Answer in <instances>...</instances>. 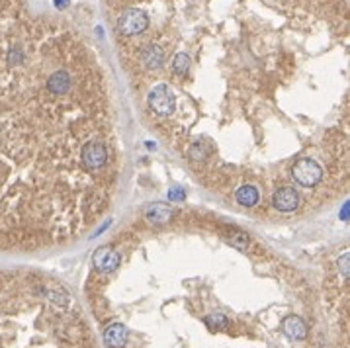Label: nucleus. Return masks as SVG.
<instances>
[{"label":"nucleus","mask_w":350,"mask_h":348,"mask_svg":"<svg viewBox=\"0 0 350 348\" xmlns=\"http://www.w3.org/2000/svg\"><path fill=\"white\" fill-rule=\"evenodd\" d=\"M119 164L94 51L24 0H0V250L84 235L112 205Z\"/></svg>","instance_id":"obj_1"},{"label":"nucleus","mask_w":350,"mask_h":348,"mask_svg":"<svg viewBox=\"0 0 350 348\" xmlns=\"http://www.w3.org/2000/svg\"><path fill=\"white\" fill-rule=\"evenodd\" d=\"M290 174H292V180L297 186L315 188L323 180V166L313 157H297L293 160Z\"/></svg>","instance_id":"obj_2"},{"label":"nucleus","mask_w":350,"mask_h":348,"mask_svg":"<svg viewBox=\"0 0 350 348\" xmlns=\"http://www.w3.org/2000/svg\"><path fill=\"white\" fill-rule=\"evenodd\" d=\"M149 29V16L139 10V8H127L116 20V31L121 33L123 37H133L141 35L143 31Z\"/></svg>","instance_id":"obj_3"},{"label":"nucleus","mask_w":350,"mask_h":348,"mask_svg":"<svg viewBox=\"0 0 350 348\" xmlns=\"http://www.w3.org/2000/svg\"><path fill=\"white\" fill-rule=\"evenodd\" d=\"M272 205L282 213H290L299 207V194L293 186H280L272 194Z\"/></svg>","instance_id":"obj_4"},{"label":"nucleus","mask_w":350,"mask_h":348,"mask_svg":"<svg viewBox=\"0 0 350 348\" xmlns=\"http://www.w3.org/2000/svg\"><path fill=\"white\" fill-rule=\"evenodd\" d=\"M92 262H94L98 272H114L119 266V262H121V254L117 250H114V248L102 247L94 252Z\"/></svg>","instance_id":"obj_5"},{"label":"nucleus","mask_w":350,"mask_h":348,"mask_svg":"<svg viewBox=\"0 0 350 348\" xmlns=\"http://www.w3.org/2000/svg\"><path fill=\"white\" fill-rule=\"evenodd\" d=\"M125 340H127V329L121 323H112L104 333V342L108 348H121Z\"/></svg>","instance_id":"obj_6"},{"label":"nucleus","mask_w":350,"mask_h":348,"mask_svg":"<svg viewBox=\"0 0 350 348\" xmlns=\"http://www.w3.org/2000/svg\"><path fill=\"white\" fill-rule=\"evenodd\" d=\"M282 331L286 333V336H290L293 340H303L307 336V327L305 323L301 321V317L297 315H290L282 321Z\"/></svg>","instance_id":"obj_7"},{"label":"nucleus","mask_w":350,"mask_h":348,"mask_svg":"<svg viewBox=\"0 0 350 348\" xmlns=\"http://www.w3.org/2000/svg\"><path fill=\"white\" fill-rule=\"evenodd\" d=\"M235 200L237 203L245 205V207H252L260 202V192L254 188L252 184H243L235 190Z\"/></svg>","instance_id":"obj_8"},{"label":"nucleus","mask_w":350,"mask_h":348,"mask_svg":"<svg viewBox=\"0 0 350 348\" xmlns=\"http://www.w3.org/2000/svg\"><path fill=\"white\" fill-rule=\"evenodd\" d=\"M170 218H172V209H170L168 205H164V203H155V205H151L145 213V219L149 223H153V225L166 223Z\"/></svg>","instance_id":"obj_9"},{"label":"nucleus","mask_w":350,"mask_h":348,"mask_svg":"<svg viewBox=\"0 0 350 348\" xmlns=\"http://www.w3.org/2000/svg\"><path fill=\"white\" fill-rule=\"evenodd\" d=\"M190 65H192V61H190V55L188 53H184V51H180V53H176L174 57L170 59V71L174 76H180V78H184L190 71Z\"/></svg>","instance_id":"obj_10"},{"label":"nucleus","mask_w":350,"mask_h":348,"mask_svg":"<svg viewBox=\"0 0 350 348\" xmlns=\"http://www.w3.org/2000/svg\"><path fill=\"white\" fill-rule=\"evenodd\" d=\"M225 239H227V243L231 245V247H235L237 250H247L248 248V237H247V233H243V231H237V229H229V231L225 233Z\"/></svg>","instance_id":"obj_11"},{"label":"nucleus","mask_w":350,"mask_h":348,"mask_svg":"<svg viewBox=\"0 0 350 348\" xmlns=\"http://www.w3.org/2000/svg\"><path fill=\"white\" fill-rule=\"evenodd\" d=\"M205 325L209 329H227L229 321H227V317L223 313H211V315L205 317Z\"/></svg>","instance_id":"obj_12"},{"label":"nucleus","mask_w":350,"mask_h":348,"mask_svg":"<svg viewBox=\"0 0 350 348\" xmlns=\"http://www.w3.org/2000/svg\"><path fill=\"white\" fill-rule=\"evenodd\" d=\"M55 6L57 8H67L69 6V0H55Z\"/></svg>","instance_id":"obj_13"}]
</instances>
